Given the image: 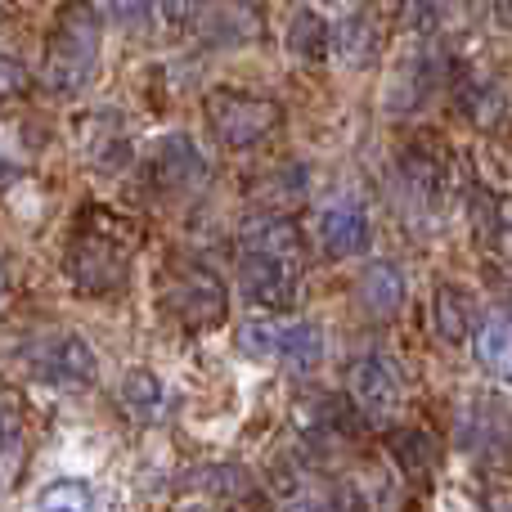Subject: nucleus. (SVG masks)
Returning a JSON list of instances; mask_svg holds the SVG:
<instances>
[{"label":"nucleus","mask_w":512,"mask_h":512,"mask_svg":"<svg viewBox=\"0 0 512 512\" xmlns=\"http://www.w3.org/2000/svg\"><path fill=\"white\" fill-rule=\"evenodd\" d=\"M86 221L72 234L68 243V279L77 283L81 292H95V297H113V292L126 288L131 279V243L122 239L113 216H104V207H86Z\"/></svg>","instance_id":"1"},{"label":"nucleus","mask_w":512,"mask_h":512,"mask_svg":"<svg viewBox=\"0 0 512 512\" xmlns=\"http://www.w3.org/2000/svg\"><path fill=\"white\" fill-rule=\"evenodd\" d=\"M162 315L189 333H212L230 315V292L207 265L198 261H171L162 270Z\"/></svg>","instance_id":"2"},{"label":"nucleus","mask_w":512,"mask_h":512,"mask_svg":"<svg viewBox=\"0 0 512 512\" xmlns=\"http://www.w3.org/2000/svg\"><path fill=\"white\" fill-rule=\"evenodd\" d=\"M95 63H99V14L86 5L63 9L50 45H45V81H50V90L77 95L95 77Z\"/></svg>","instance_id":"3"},{"label":"nucleus","mask_w":512,"mask_h":512,"mask_svg":"<svg viewBox=\"0 0 512 512\" xmlns=\"http://www.w3.org/2000/svg\"><path fill=\"white\" fill-rule=\"evenodd\" d=\"M207 126L221 144L230 149H256L265 144L283 122V108L265 95H248V90H212L203 99Z\"/></svg>","instance_id":"4"},{"label":"nucleus","mask_w":512,"mask_h":512,"mask_svg":"<svg viewBox=\"0 0 512 512\" xmlns=\"http://www.w3.org/2000/svg\"><path fill=\"white\" fill-rule=\"evenodd\" d=\"M239 351L252 360H274L292 373H315L324 360V333L315 324L248 319V324H239Z\"/></svg>","instance_id":"5"},{"label":"nucleus","mask_w":512,"mask_h":512,"mask_svg":"<svg viewBox=\"0 0 512 512\" xmlns=\"http://www.w3.org/2000/svg\"><path fill=\"white\" fill-rule=\"evenodd\" d=\"M315 239L333 261H346V256L369 252L373 243V221L364 212L360 198H328L315 216Z\"/></svg>","instance_id":"6"},{"label":"nucleus","mask_w":512,"mask_h":512,"mask_svg":"<svg viewBox=\"0 0 512 512\" xmlns=\"http://www.w3.org/2000/svg\"><path fill=\"white\" fill-rule=\"evenodd\" d=\"M243 256H265L274 265H297L306 256V230L288 212H256L239 225Z\"/></svg>","instance_id":"7"},{"label":"nucleus","mask_w":512,"mask_h":512,"mask_svg":"<svg viewBox=\"0 0 512 512\" xmlns=\"http://www.w3.org/2000/svg\"><path fill=\"white\" fill-rule=\"evenodd\" d=\"M207 171H212V162L203 158V149L189 135H162L158 149H153V176H158V185L167 194L198 189L207 180Z\"/></svg>","instance_id":"8"},{"label":"nucleus","mask_w":512,"mask_h":512,"mask_svg":"<svg viewBox=\"0 0 512 512\" xmlns=\"http://www.w3.org/2000/svg\"><path fill=\"white\" fill-rule=\"evenodd\" d=\"M239 292L261 310H292L297 301V279H292L288 265H274L265 256H239Z\"/></svg>","instance_id":"9"},{"label":"nucleus","mask_w":512,"mask_h":512,"mask_svg":"<svg viewBox=\"0 0 512 512\" xmlns=\"http://www.w3.org/2000/svg\"><path fill=\"white\" fill-rule=\"evenodd\" d=\"M36 373L45 382H54V387H90L95 382V351L77 333H59L41 346Z\"/></svg>","instance_id":"10"},{"label":"nucleus","mask_w":512,"mask_h":512,"mask_svg":"<svg viewBox=\"0 0 512 512\" xmlns=\"http://www.w3.org/2000/svg\"><path fill=\"white\" fill-rule=\"evenodd\" d=\"M81 158L95 171L108 176H122L126 162H131V140H126V126L117 113H90L81 122Z\"/></svg>","instance_id":"11"},{"label":"nucleus","mask_w":512,"mask_h":512,"mask_svg":"<svg viewBox=\"0 0 512 512\" xmlns=\"http://www.w3.org/2000/svg\"><path fill=\"white\" fill-rule=\"evenodd\" d=\"M346 387H351L355 409H360V414H369V418L391 414V409H396V400H400V378H396V369H391L382 355H369V360L355 364Z\"/></svg>","instance_id":"12"},{"label":"nucleus","mask_w":512,"mask_h":512,"mask_svg":"<svg viewBox=\"0 0 512 512\" xmlns=\"http://www.w3.org/2000/svg\"><path fill=\"white\" fill-rule=\"evenodd\" d=\"M355 292H360V306L369 310L373 319H391V315H400V310H405V297H409L405 274H400L391 261L369 265V270L360 274V283H355Z\"/></svg>","instance_id":"13"},{"label":"nucleus","mask_w":512,"mask_h":512,"mask_svg":"<svg viewBox=\"0 0 512 512\" xmlns=\"http://www.w3.org/2000/svg\"><path fill=\"white\" fill-rule=\"evenodd\" d=\"M283 41H288V54L297 63H324L328 54H333V45H328V18L310 5L292 9Z\"/></svg>","instance_id":"14"},{"label":"nucleus","mask_w":512,"mask_h":512,"mask_svg":"<svg viewBox=\"0 0 512 512\" xmlns=\"http://www.w3.org/2000/svg\"><path fill=\"white\" fill-rule=\"evenodd\" d=\"M328 45L337 50V59L346 63H369L378 50V27H373V9H346L342 23L328 27Z\"/></svg>","instance_id":"15"},{"label":"nucleus","mask_w":512,"mask_h":512,"mask_svg":"<svg viewBox=\"0 0 512 512\" xmlns=\"http://www.w3.org/2000/svg\"><path fill=\"white\" fill-rule=\"evenodd\" d=\"M477 360L481 369H490L495 378L512 382V324L508 319H486L477 328Z\"/></svg>","instance_id":"16"},{"label":"nucleus","mask_w":512,"mask_h":512,"mask_svg":"<svg viewBox=\"0 0 512 512\" xmlns=\"http://www.w3.org/2000/svg\"><path fill=\"white\" fill-rule=\"evenodd\" d=\"M32 512H104V504H99V495L86 481H50L36 495Z\"/></svg>","instance_id":"17"},{"label":"nucleus","mask_w":512,"mask_h":512,"mask_svg":"<svg viewBox=\"0 0 512 512\" xmlns=\"http://www.w3.org/2000/svg\"><path fill=\"white\" fill-rule=\"evenodd\" d=\"M162 400H167V387L158 382V373L131 369L122 378V405L131 409V418H158Z\"/></svg>","instance_id":"18"},{"label":"nucleus","mask_w":512,"mask_h":512,"mask_svg":"<svg viewBox=\"0 0 512 512\" xmlns=\"http://www.w3.org/2000/svg\"><path fill=\"white\" fill-rule=\"evenodd\" d=\"M391 454H396L409 472H427L441 459V445H436V436L423 432V427H400V432H391Z\"/></svg>","instance_id":"19"},{"label":"nucleus","mask_w":512,"mask_h":512,"mask_svg":"<svg viewBox=\"0 0 512 512\" xmlns=\"http://www.w3.org/2000/svg\"><path fill=\"white\" fill-rule=\"evenodd\" d=\"M459 104H463V113H468L477 126L499 122V113H504V95H499V86H495V81H486V77H468V81H463Z\"/></svg>","instance_id":"20"},{"label":"nucleus","mask_w":512,"mask_h":512,"mask_svg":"<svg viewBox=\"0 0 512 512\" xmlns=\"http://www.w3.org/2000/svg\"><path fill=\"white\" fill-rule=\"evenodd\" d=\"M468 328H472L468 297H463V292H454V288H436V333L454 346V342H463V337H468Z\"/></svg>","instance_id":"21"},{"label":"nucleus","mask_w":512,"mask_h":512,"mask_svg":"<svg viewBox=\"0 0 512 512\" xmlns=\"http://www.w3.org/2000/svg\"><path fill=\"white\" fill-rule=\"evenodd\" d=\"M477 225H481V243H486V252L512 261V203H504V198H490L486 212L477 216Z\"/></svg>","instance_id":"22"},{"label":"nucleus","mask_w":512,"mask_h":512,"mask_svg":"<svg viewBox=\"0 0 512 512\" xmlns=\"http://www.w3.org/2000/svg\"><path fill=\"white\" fill-rule=\"evenodd\" d=\"M32 90V77H27V68L18 59H9V54H0V108H14L18 99Z\"/></svg>","instance_id":"23"},{"label":"nucleus","mask_w":512,"mask_h":512,"mask_svg":"<svg viewBox=\"0 0 512 512\" xmlns=\"http://www.w3.org/2000/svg\"><path fill=\"white\" fill-rule=\"evenodd\" d=\"M18 436H23V405L9 387H0V450H9Z\"/></svg>","instance_id":"24"},{"label":"nucleus","mask_w":512,"mask_h":512,"mask_svg":"<svg viewBox=\"0 0 512 512\" xmlns=\"http://www.w3.org/2000/svg\"><path fill=\"white\" fill-rule=\"evenodd\" d=\"M486 512H512V495H508V490H495V495H486Z\"/></svg>","instance_id":"25"},{"label":"nucleus","mask_w":512,"mask_h":512,"mask_svg":"<svg viewBox=\"0 0 512 512\" xmlns=\"http://www.w3.org/2000/svg\"><path fill=\"white\" fill-rule=\"evenodd\" d=\"M5 292H9V283H5V265H0V301H5Z\"/></svg>","instance_id":"26"},{"label":"nucleus","mask_w":512,"mask_h":512,"mask_svg":"<svg viewBox=\"0 0 512 512\" xmlns=\"http://www.w3.org/2000/svg\"><path fill=\"white\" fill-rule=\"evenodd\" d=\"M185 512H207V508H203V504H194V508H185Z\"/></svg>","instance_id":"27"}]
</instances>
